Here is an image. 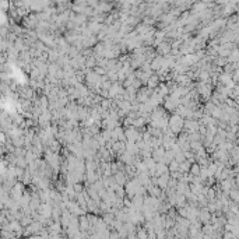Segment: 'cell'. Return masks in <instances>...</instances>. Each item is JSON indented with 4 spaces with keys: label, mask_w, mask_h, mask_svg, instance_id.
Returning <instances> with one entry per match:
<instances>
[{
    "label": "cell",
    "mask_w": 239,
    "mask_h": 239,
    "mask_svg": "<svg viewBox=\"0 0 239 239\" xmlns=\"http://www.w3.org/2000/svg\"><path fill=\"white\" fill-rule=\"evenodd\" d=\"M158 51H160L161 56L164 58V55H168V53H171L172 49H171V45L168 44V42H162V44H160V46H158Z\"/></svg>",
    "instance_id": "cell-1"
},
{
    "label": "cell",
    "mask_w": 239,
    "mask_h": 239,
    "mask_svg": "<svg viewBox=\"0 0 239 239\" xmlns=\"http://www.w3.org/2000/svg\"><path fill=\"white\" fill-rule=\"evenodd\" d=\"M4 141H6V136L3 133H0V144H4Z\"/></svg>",
    "instance_id": "cell-2"
}]
</instances>
